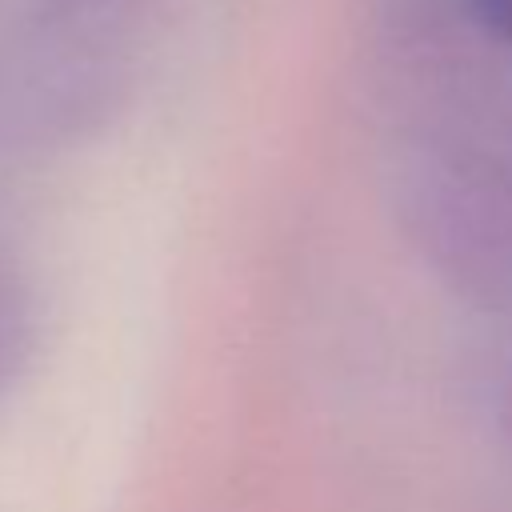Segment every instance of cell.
<instances>
[{
	"label": "cell",
	"instance_id": "3",
	"mask_svg": "<svg viewBox=\"0 0 512 512\" xmlns=\"http://www.w3.org/2000/svg\"><path fill=\"white\" fill-rule=\"evenodd\" d=\"M20 344H24V300L8 264H0V392L20 360Z\"/></svg>",
	"mask_w": 512,
	"mask_h": 512
},
{
	"label": "cell",
	"instance_id": "4",
	"mask_svg": "<svg viewBox=\"0 0 512 512\" xmlns=\"http://www.w3.org/2000/svg\"><path fill=\"white\" fill-rule=\"evenodd\" d=\"M508 428H512V396H508Z\"/></svg>",
	"mask_w": 512,
	"mask_h": 512
},
{
	"label": "cell",
	"instance_id": "2",
	"mask_svg": "<svg viewBox=\"0 0 512 512\" xmlns=\"http://www.w3.org/2000/svg\"><path fill=\"white\" fill-rule=\"evenodd\" d=\"M420 4L468 48L512 56V0H420Z\"/></svg>",
	"mask_w": 512,
	"mask_h": 512
},
{
	"label": "cell",
	"instance_id": "1",
	"mask_svg": "<svg viewBox=\"0 0 512 512\" xmlns=\"http://www.w3.org/2000/svg\"><path fill=\"white\" fill-rule=\"evenodd\" d=\"M396 216L448 288L512 312V176L460 144H420L396 172Z\"/></svg>",
	"mask_w": 512,
	"mask_h": 512
}]
</instances>
